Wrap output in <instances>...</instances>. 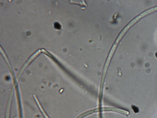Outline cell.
<instances>
[{"instance_id":"1","label":"cell","mask_w":157,"mask_h":118,"mask_svg":"<svg viewBox=\"0 0 157 118\" xmlns=\"http://www.w3.org/2000/svg\"><path fill=\"white\" fill-rule=\"evenodd\" d=\"M54 27L55 28L60 29L61 28V25L58 22H56L54 24Z\"/></svg>"}]
</instances>
